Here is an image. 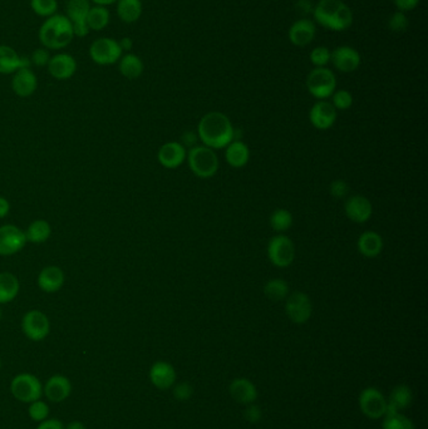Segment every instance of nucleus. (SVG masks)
<instances>
[{"instance_id":"26","label":"nucleus","mask_w":428,"mask_h":429,"mask_svg":"<svg viewBox=\"0 0 428 429\" xmlns=\"http://www.w3.org/2000/svg\"><path fill=\"white\" fill-rule=\"evenodd\" d=\"M387 401H389V406H387L386 414L405 411L411 406L412 401H413V393H412L411 388L405 384H400V385L394 387Z\"/></svg>"},{"instance_id":"35","label":"nucleus","mask_w":428,"mask_h":429,"mask_svg":"<svg viewBox=\"0 0 428 429\" xmlns=\"http://www.w3.org/2000/svg\"><path fill=\"white\" fill-rule=\"evenodd\" d=\"M382 429H416L412 419L401 412L389 413L383 417Z\"/></svg>"},{"instance_id":"21","label":"nucleus","mask_w":428,"mask_h":429,"mask_svg":"<svg viewBox=\"0 0 428 429\" xmlns=\"http://www.w3.org/2000/svg\"><path fill=\"white\" fill-rule=\"evenodd\" d=\"M72 393V383L64 375H53L47 380L43 388V394L51 403H61L66 401Z\"/></svg>"},{"instance_id":"15","label":"nucleus","mask_w":428,"mask_h":429,"mask_svg":"<svg viewBox=\"0 0 428 429\" xmlns=\"http://www.w3.org/2000/svg\"><path fill=\"white\" fill-rule=\"evenodd\" d=\"M51 77L57 80H67L75 75L77 72V62L75 56L68 53H59L51 56V61L47 66Z\"/></svg>"},{"instance_id":"1","label":"nucleus","mask_w":428,"mask_h":429,"mask_svg":"<svg viewBox=\"0 0 428 429\" xmlns=\"http://www.w3.org/2000/svg\"><path fill=\"white\" fill-rule=\"evenodd\" d=\"M197 135L206 147L220 150L234 141V126L226 114L209 112L200 119L197 126Z\"/></svg>"},{"instance_id":"28","label":"nucleus","mask_w":428,"mask_h":429,"mask_svg":"<svg viewBox=\"0 0 428 429\" xmlns=\"http://www.w3.org/2000/svg\"><path fill=\"white\" fill-rule=\"evenodd\" d=\"M225 158L231 167L241 169V167H245L250 159V150L247 148L244 142L234 140L226 146Z\"/></svg>"},{"instance_id":"53","label":"nucleus","mask_w":428,"mask_h":429,"mask_svg":"<svg viewBox=\"0 0 428 429\" xmlns=\"http://www.w3.org/2000/svg\"><path fill=\"white\" fill-rule=\"evenodd\" d=\"M1 315H3V313H1V309H0V320H1Z\"/></svg>"},{"instance_id":"54","label":"nucleus","mask_w":428,"mask_h":429,"mask_svg":"<svg viewBox=\"0 0 428 429\" xmlns=\"http://www.w3.org/2000/svg\"><path fill=\"white\" fill-rule=\"evenodd\" d=\"M0 369H1V359H0Z\"/></svg>"},{"instance_id":"7","label":"nucleus","mask_w":428,"mask_h":429,"mask_svg":"<svg viewBox=\"0 0 428 429\" xmlns=\"http://www.w3.org/2000/svg\"><path fill=\"white\" fill-rule=\"evenodd\" d=\"M120 42L114 38H98L90 47V56L98 66H111L118 62L122 56Z\"/></svg>"},{"instance_id":"42","label":"nucleus","mask_w":428,"mask_h":429,"mask_svg":"<svg viewBox=\"0 0 428 429\" xmlns=\"http://www.w3.org/2000/svg\"><path fill=\"white\" fill-rule=\"evenodd\" d=\"M194 394V388L192 385L186 382L178 383L173 387V397L176 401H186L191 399V397Z\"/></svg>"},{"instance_id":"2","label":"nucleus","mask_w":428,"mask_h":429,"mask_svg":"<svg viewBox=\"0 0 428 429\" xmlns=\"http://www.w3.org/2000/svg\"><path fill=\"white\" fill-rule=\"evenodd\" d=\"M313 17L323 28L333 32H344L353 24V13L342 0H319Z\"/></svg>"},{"instance_id":"51","label":"nucleus","mask_w":428,"mask_h":429,"mask_svg":"<svg viewBox=\"0 0 428 429\" xmlns=\"http://www.w3.org/2000/svg\"><path fill=\"white\" fill-rule=\"evenodd\" d=\"M118 0H91V3H94V6H109L117 3Z\"/></svg>"},{"instance_id":"34","label":"nucleus","mask_w":428,"mask_h":429,"mask_svg":"<svg viewBox=\"0 0 428 429\" xmlns=\"http://www.w3.org/2000/svg\"><path fill=\"white\" fill-rule=\"evenodd\" d=\"M264 294L268 299L280 301L288 298L289 285L283 279H271L264 285Z\"/></svg>"},{"instance_id":"20","label":"nucleus","mask_w":428,"mask_h":429,"mask_svg":"<svg viewBox=\"0 0 428 429\" xmlns=\"http://www.w3.org/2000/svg\"><path fill=\"white\" fill-rule=\"evenodd\" d=\"M38 87V79L35 72L28 68H20L14 73L12 79V88L18 97H30Z\"/></svg>"},{"instance_id":"24","label":"nucleus","mask_w":428,"mask_h":429,"mask_svg":"<svg viewBox=\"0 0 428 429\" xmlns=\"http://www.w3.org/2000/svg\"><path fill=\"white\" fill-rule=\"evenodd\" d=\"M228 392H230V395L233 397L235 401H238L240 404H244V406H249V404H252L257 401V387L250 379H234L230 383Z\"/></svg>"},{"instance_id":"27","label":"nucleus","mask_w":428,"mask_h":429,"mask_svg":"<svg viewBox=\"0 0 428 429\" xmlns=\"http://www.w3.org/2000/svg\"><path fill=\"white\" fill-rule=\"evenodd\" d=\"M360 254L368 259L377 258L382 253L383 238L378 232L365 231L360 235L357 243Z\"/></svg>"},{"instance_id":"6","label":"nucleus","mask_w":428,"mask_h":429,"mask_svg":"<svg viewBox=\"0 0 428 429\" xmlns=\"http://www.w3.org/2000/svg\"><path fill=\"white\" fill-rule=\"evenodd\" d=\"M11 392L13 397L23 403H32L38 401L43 395V387L39 379L33 374L23 373L14 377L11 383Z\"/></svg>"},{"instance_id":"49","label":"nucleus","mask_w":428,"mask_h":429,"mask_svg":"<svg viewBox=\"0 0 428 429\" xmlns=\"http://www.w3.org/2000/svg\"><path fill=\"white\" fill-rule=\"evenodd\" d=\"M195 140H196V135H195L192 132H189V133H185L183 143L188 145V146H192L195 143Z\"/></svg>"},{"instance_id":"9","label":"nucleus","mask_w":428,"mask_h":429,"mask_svg":"<svg viewBox=\"0 0 428 429\" xmlns=\"http://www.w3.org/2000/svg\"><path fill=\"white\" fill-rule=\"evenodd\" d=\"M358 403L362 413L369 419H379L384 417L389 406L387 398L381 390L374 387H368L362 390Z\"/></svg>"},{"instance_id":"18","label":"nucleus","mask_w":428,"mask_h":429,"mask_svg":"<svg viewBox=\"0 0 428 429\" xmlns=\"http://www.w3.org/2000/svg\"><path fill=\"white\" fill-rule=\"evenodd\" d=\"M175 368L167 361H156L149 369V380L157 389L167 390L176 383Z\"/></svg>"},{"instance_id":"16","label":"nucleus","mask_w":428,"mask_h":429,"mask_svg":"<svg viewBox=\"0 0 428 429\" xmlns=\"http://www.w3.org/2000/svg\"><path fill=\"white\" fill-rule=\"evenodd\" d=\"M309 119L317 130H329L337 121V109L329 102L318 101L310 109Z\"/></svg>"},{"instance_id":"52","label":"nucleus","mask_w":428,"mask_h":429,"mask_svg":"<svg viewBox=\"0 0 428 429\" xmlns=\"http://www.w3.org/2000/svg\"><path fill=\"white\" fill-rule=\"evenodd\" d=\"M64 429H86V425L82 422L75 421V422H71L67 427H64Z\"/></svg>"},{"instance_id":"32","label":"nucleus","mask_w":428,"mask_h":429,"mask_svg":"<svg viewBox=\"0 0 428 429\" xmlns=\"http://www.w3.org/2000/svg\"><path fill=\"white\" fill-rule=\"evenodd\" d=\"M111 14L107 6H91L87 16V24L90 30L101 32L109 24Z\"/></svg>"},{"instance_id":"50","label":"nucleus","mask_w":428,"mask_h":429,"mask_svg":"<svg viewBox=\"0 0 428 429\" xmlns=\"http://www.w3.org/2000/svg\"><path fill=\"white\" fill-rule=\"evenodd\" d=\"M120 45L122 51H131L133 43H132V40L130 38H127L126 37V38L121 40Z\"/></svg>"},{"instance_id":"14","label":"nucleus","mask_w":428,"mask_h":429,"mask_svg":"<svg viewBox=\"0 0 428 429\" xmlns=\"http://www.w3.org/2000/svg\"><path fill=\"white\" fill-rule=\"evenodd\" d=\"M360 54L352 47L342 45L331 52V62L343 73H352L360 66Z\"/></svg>"},{"instance_id":"3","label":"nucleus","mask_w":428,"mask_h":429,"mask_svg":"<svg viewBox=\"0 0 428 429\" xmlns=\"http://www.w3.org/2000/svg\"><path fill=\"white\" fill-rule=\"evenodd\" d=\"M38 38L42 45L49 49H63L75 38L73 27L68 18L63 14H54L47 18L40 25Z\"/></svg>"},{"instance_id":"11","label":"nucleus","mask_w":428,"mask_h":429,"mask_svg":"<svg viewBox=\"0 0 428 429\" xmlns=\"http://www.w3.org/2000/svg\"><path fill=\"white\" fill-rule=\"evenodd\" d=\"M91 6V0H68L67 1L66 17L68 18L72 23L75 37L85 38L91 32L87 24V16H88Z\"/></svg>"},{"instance_id":"30","label":"nucleus","mask_w":428,"mask_h":429,"mask_svg":"<svg viewBox=\"0 0 428 429\" xmlns=\"http://www.w3.org/2000/svg\"><path fill=\"white\" fill-rule=\"evenodd\" d=\"M117 16L121 22L132 24L137 22L142 16V1L141 0H118L117 1Z\"/></svg>"},{"instance_id":"17","label":"nucleus","mask_w":428,"mask_h":429,"mask_svg":"<svg viewBox=\"0 0 428 429\" xmlns=\"http://www.w3.org/2000/svg\"><path fill=\"white\" fill-rule=\"evenodd\" d=\"M344 212L349 220L357 224H363L371 219L373 207L368 198L362 195H354L344 203Z\"/></svg>"},{"instance_id":"36","label":"nucleus","mask_w":428,"mask_h":429,"mask_svg":"<svg viewBox=\"0 0 428 429\" xmlns=\"http://www.w3.org/2000/svg\"><path fill=\"white\" fill-rule=\"evenodd\" d=\"M293 214L286 209L275 210L274 212L270 214V225L276 232L288 231L293 225Z\"/></svg>"},{"instance_id":"31","label":"nucleus","mask_w":428,"mask_h":429,"mask_svg":"<svg viewBox=\"0 0 428 429\" xmlns=\"http://www.w3.org/2000/svg\"><path fill=\"white\" fill-rule=\"evenodd\" d=\"M19 280L12 272H0V304H8L19 294Z\"/></svg>"},{"instance_id":"22","label":"nucleus","mask_w":428,"mask_h":429,"mask_svg":"<svg viewBox=\"0 0 428 429\" xmlns=\"http://www.w3.org/2000/svg\"><path fill=\"white\" fill-rule=\"evenodd\" d=\"M30 59L18 54L9 45H0V74H14L20 68L30 67Z\"/></svg>"},{"instance_id":"5","label":"nucleus","mask_w":428,"mask_h":429,"mask_svg":"<svg viewBox=\"0 0 428 429\" xmlns=\"http://www.w3.org/2000/svg\"><path fill=\"white\" fill-rule=\"evenodd\" d=\"M307 88L312 96L324 101L336 92L337 78L331 69L326 67H315L307 78Z\"/></svg>"},{"instance_id":"48","label":"nucleus","mask_w":428,"mask_h":429,"mask_svg":"<svg viewBox=\"0 0 428 429\" xmlns=\"http://www.w3.org/2000/svg\"><path fill=\"white\" fill-rule=\"evenodd\" d=\"M11 211V203L6 198L0 196V219H4Z\"/></svg>"},{"instance_id":"47","label":"nucleus","mask_w":428,"mask_h":429,"mask_svg":"<svg viewBox=\"0 0 428 429\" xmlns=\"http://www.w3.org/2000/svg\"><path fill=\"white\" fill-rule=\"evenodd\" d=\"M37 429H64V425L57 418H48L40 422Z\"/></svg>"},{"instance_id":"39","label":"nucleus","mask_w":428,"mask_h":429,"mask_svg":"<svg viewBox=\"0 0 428 429\" xmlns=\"http://www.w3.org/2000/svg\"><path fill=\"white\" fill-rule=\"evenodd\" d=\"M333 106L336 109H339V111H346V109H349V108L352 107V104H353V96L350 95V92L346 90H336L333 95Z\"/></svg>"},{"instance_id":"37","label":"nucleus","mask_w":428,"mask_h":429,"mask_svg":"<svg viewBox=\"0 0 428 429\" xmlns=\"http://www.w3.org/2000/svg\"><path fill=\"white\" fill-rule=\"evenodd\" d=\"M30 8L38 17L49 18L57 14V0H30Z\"/></svg>"},{"instance_id":"23","label":"nucleus","mask_w":428,"mask_h":429,"mask_svg":"<svg viewBox=\"0 0 428 429\" xmlns=\"http://www.w3.org/2000/svg\"><path fill=\"white\" fill-rule=\"evenodd\" d=\"M317 28H315L314 22H312L310 19H299L295 23H293L288 37L293 45L295 47H305L310 44L314 40Z\"/></svg>"},{"instance_id":"8","label":"nucleus","mask_w":428,"mask_h":429,"mask_svg":"<svg viewBox=\"0 0 428 429\" xmlns=\"http://www.w3.org/2000/svg\"><path fill=\"white\" fill-rule=\"evenodd\" d=\"M268 258L276 267H288L295 259V246L286 235H276L268 243Z\"/></svg>"},{"instance_id":"25","label":"nucleus","mask_w":428,"mask_h":429,"mask_svg":"<svg viewBox=\"0 0 428 429\" xmlns=\"http://www.w3.org/2000/svg\"><path fill=\"white\" fill-rule=\"evenodd\" d=\"M64 284V272L58 266H47L38 275V286L46 293H56Z\"/></svg>"},{"instance_id":"38","label":"nucleus","mask_w":428,"mask_h":429,"mask_svg":"<svg viewBox=\"0 0 428 429\" xmlns=\"http://www.w3.org/2000/svg\"><path fill=\"white\" fill-rule=\"evenodd\" d=\"M29 417L32 418L35 422H43L49 417V406L46 401H32L28 409Z\"/></svg>"},{"instance_id":"12","label":"nucleus","mask_w":428,"mask_h":429,"mask_svg":"<svg viewBox=\"0 0 428 429\" xmlns=\"http://www.w3.org/2000/svg\"><path fill=\"white\" fill-rule=\"evenodd\" d=\"M22 329L27 338L33 342H42L49 335L51 322L44 313L30 310L23 316Z\"/></svg>"},{"instance_id":"46","label":"nucleus","mask_w":428,"mask_h":429,"mask_svg":"<svg viewBox=\"0 0 428 429\" xmlns=\"http://www.w3.org/2000/svg\"><path fill=\"white\" fill-rule=\"evenodd\" d=\"M394 6L398 11H411L418 6L420 0H393Z\"/></svg>"},{"instance_id":"40","label":"nucleus","mask_w":428,"mask_h":429,"mask_svg":"<svg viewBox=\"0 0 428 429\" xmlns=\"http://www.w3.org/2000/svg\"><path fill=\"white\" fill-rule=\"evenodd\" d=\"M408 19L403 11H396L392 14V17L389 18V27L394 33H403L405 29L408 28Z\"/></svg>"},{"instance_id":"13","label":"nucleus","mask_w":428,"mask_h":429,"mask_svg":"<svg viewBox=\"0 0 428 429\" xmlns=\"http://www.w3.org/2000/svg\"><path fill=\"white\" fill-rule=\"evenodd\" d=\"M25 234L14 225L0 227V256L17 254L25 246Z\"/></svg>"},{"instance_id":"45","label":"nucleus","mask_w":428,"mask_h":429,"mask_svg":"<svg viewBox=\"0 0 428 429\" xmlns=\"http://www.w3.org/2000/svg\"><path fill=\"white\" fill-rule=\"evenodd\" d=\"M244 416H245V419L247 422H250V423H259L262 421V418H263V412H262L260 406L252 403V404L247 406Z\"/></svg>"},{"instance_id":"44","label":"nucleus","mask_w":428,"mask_h":429,"mask_svg":"<svg viewBox=\"0 0 428 429\" xmlns=\"http://www.w3.org/2000/svg\"><path fill=\"white\" fill-rule=\"evenodd\" d=\"M329 191H331V196L337 200L344 198L349 192L348 183L344 180H334L331 183Z\"/></svg>"},{"instance_id":"19","label":"nucleus","mask_w":428,"mask_h":429,"mask_svg":"<svg viewBox=\"0 0 428 429\" xmlns=\"http://www.w3.org/2000/svg\"><path fill=\"white\" fill-rule=\"evenodd\" d=\"M186 148L178 142H167L162 145L157 153V158L165 169H175L180 167L186 159Z\"/></svg>"},{"instance_id":"29","label":"nucleus","mask_w":428,"mask_h":429,"mask_svg":"<svg viewBox=\"0 0 428 429\" xmlns=\"http://www.w3.org/2000/svg\"><path fill=\"white\" fill-rule=\"evenodd\" d=\"M118 69L120 73L127 79H137L142 75L143 66L142 59L133 53H127L125 56H121L118 61Z\"/></svg>"},{"instance_id":"33","label":"nucleus","mask_w":428,"mask_h":429,"mask_svg":"<svg viewBox=\"0 0 428 429\" xmlns=\"http://www.w3.org/2000/svg\"><path fill=\"white\" fill-rule=\"evenodd\" d=\"M25 234L27 241L33 243H46L51 237V227L49 222L46 220H35L28 226Z\"/></svg>"},{"instance_id":"10","label":"nucleus","mask_w":428,"mask_h":429,"mask_svg":"<svg viewBox=\"0 0 428 429\" xmlns=\"http://www.w3.org/2000/svg\"><path fill=\"white\" fill-rule=\"evenodd\" d=\"M286 313L294 324H305L313 313L312 300L302 291H294L286 298Z\"/></svg>"},{"instance_id":"4","label":"nucleus","mask_w":428,"mask_h":429,"mask_svg":"<svg viewBox=\"0 0 428 429\" xmlns=\"http://www.w3.org/2000/svg\"><path fill=\"white\" fill-rule=\"evenodd\" d=\"M191 171L200 179H212L219 169V157L210 147L195 146L188 153Z\"/></svg>"},{"instance_id":"41","label":"nucleus","mask_w":428,"mask_h":429,"mask_svg":"<svg viewBox=\"0 0 428 429\" xmlns=\"http://www.w3.org/2000/svg\"><path fill=\"white\" fill-rule=\"evenodd\" d=\"M310 62L315 67H326L331 62V51L326 47H317L310 53Z\"/></svg>"},{"instance_id":"43","label":"nucleus","mask_w":428,"mask_h":429,"mask_svg":"<svg viewBox=\"0 0 428 429\" xmlns=\"http://www.w3.org/2000/svg\"><path fill=\"white\" fill-rule=\"evenodd\" d=\"M30 63H33L37 67H47L51 61V54L47 48H38L32 53V56L29 58Z\"/></svg>"}]
</instances>
